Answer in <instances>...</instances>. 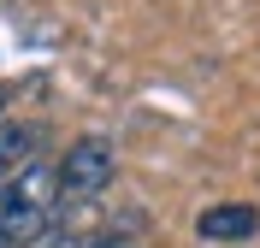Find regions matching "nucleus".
Instances as JSON below:
<instances>
[{
    "label": "nucleus",
    "instance_id": "f257e3e1",
    "mask_svg": "<svg viewBox=\"0 0 260 248\" xmlns=\"http://www.w3.org/2000/svg\"><path fill=\"white\" fill-rule=\"evenodd\" d=\"M53 219V171L42 160H30L12 183H0V248L36 242Z\"/></svg>",
    "mask_w": 260,
    "mask_h": 248
},
{
    "label": "nucleus",
    "instance_id": "f03ea898",
    "mask_svg": "<svg viewBox=\"0 0 260 248\" xmlns=\"http://www.w3.org/2000/svg\"><path fill=\"white\" fill-rule=\"evenodd\" d=\"M59 195L65 201H89V195H101L107 183H113V148L101 142V136H83L77 148L59 160Z\"/></svg>",
    "mask_w": 260,
    "mask_h": 248
},
{
    "label": "nucleus",
    "instance_id": "7ed1b4c3",
    "mask_svg": "<svg viewBox=\"0 0 260 248\" xmlns=\"http://www.w3.org/2000/svg\"><path fill=\"white\" fill-rule=\"evenodd\" d=\"M254 231H260V213L243 207V201H219V207H207L195 219V236H207V242H243Z\"/></svg>",
    "mask_w": 260,
    "mask_h": 248
},
{
    "label": "nucleus",
    "instance_id": "20e7f679",
    "mask_svg": "<svg viewBox=\"0 0 260 248\" xmlns=\"http://www.w3.org/2000/svg\"><path fill=\"white\" fill-rule=\"evenodd\" d=\"M30 148H36L30 124H6V130H0V171H6V165H30Z\"/></svg>",
    "mask_w": 260,
    "mask_h": 248
},
{
    "label": "nucleus",
    "instance_id": "39448f33",
    "mask_svg": "<svg viewBox=\"0 0 260 248\" xmlns=\"http://www.w3.org/2000/svg\"><path fill=\"white\" fill-rule=\"evenodd\" d=\"M89 248H130L124 236H101V242H89Z\"/></svg>",
    "mask_w": 260,
    "mask_h": 248
},
{
    "label": "nucleus",
    "instance_id": "423d86ee",
    "mask_svg": "<svg viewBox=\"0 0 260 248\" xmlns=\"http://www.w3.org/2000/svg\"><path fill=\"white\" fill-rule=\"evenodd\" d=\"M53 248H77V242H53Z\"/></svg>",
    "mask_w": 260,
    "mask_h": 248
}]
</instances>
